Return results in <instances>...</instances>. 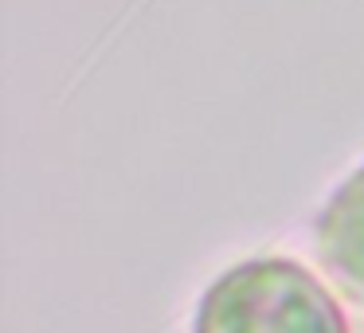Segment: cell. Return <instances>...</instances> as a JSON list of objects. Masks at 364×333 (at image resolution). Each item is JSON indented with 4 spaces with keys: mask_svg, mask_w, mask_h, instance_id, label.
Returning a JSON list of instances; mask_svg holds the SVG:
<instances>
[{
    "mask_svg": "<svg viewBox=\"0 0 364 333\" xmlns=\"http://www.w3.org/2000/svg\"><path fill=\"white\" fill-rule=\"evenodd\" d=\"M192 333H348V322L301 263L247 259L204 290Z\"/></svg>",
    "mask_w": 364,
    "mask_h": 333,
    "instance_id": "1",
    "label": "cell"
},
{
    "mask_svg": "<svg viewBox=\"0 0 364 333\" xmlns=\"http://www.w3.org/2000/svg\"><path fill=\"white\" fill-rule=\"evenodd\" d=\"M314 239L329 278L356 306H364V165L353 169L325 200Z\"/></svg>",
    "mask_w": 364,
    "mask_h": 333,
    "instance_id": "2",
    "label": "cell"
}]
</instances>
